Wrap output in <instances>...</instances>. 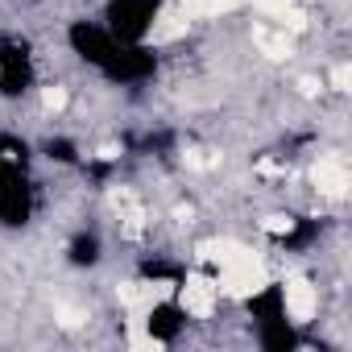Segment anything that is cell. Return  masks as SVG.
Here are the masks:
<instances>
[{"label":"cell","instance_id":"1","mask_svg":"<svg viewBox=\"0 0 352 352\" xmlns=\"http://www.w3.org/2000/svg\"><path fill=\"white\" fill-rule=\"evenodd\" d=\"M162 5L166 0H108L100 21L116 42H145L153 21L162 17Z\"/></svg>","mask_w":352,"mask_h":352},{"label":"cell","instance_id":"2","mask_svg":"<svg viewBox=\"0 0 352 352\" xmlns=\"http://www.w3.org/2000/svg\"><path fill=\"white\" fill-rule=\"evenodd\" d=\"M100 75L112 87H141V83H149L157 75V54L145 42H116L112 54L104 58Z\"/></svg>","mask_w":352,"mask_h":352},{"label":"cell","instance_id":"3","mask_svg":"<svg viewBox=\"0 0 352 352\" xmlns=\"http://www.w3.org/2000/svg\"><path fill=\"white\" fill-rule=\"evenodd\" d=\"M34 83H38L34 46L25 38H0V96L21 100L34 91Z\"/></svg>","mask_w":352,"mask_h":352},{"label":"cell","instance_id":"4","mask_svg":"<svg viewBox=\"0 0 352 352\" xmlns=\"http://www.w3.org/2000/svg\"><path fill=\"white\" fill-rule=\"evenodd\" d=\"M38 212L34 179L30 170H5L0 174V224L5 228H25Z\"/></svg>","mask_w":352,"mask_h":352},{"label":"cell","instance_id":"5","mask_svg":"<svg viewBox=\"0 0 352 352\" xmlns=\"http://www.w3.org/2000/svg\"><path fill=\"white\" fill-rule=\"evenodd\" d=\"M67 46H71V54H75L83 67L100 71V67H104V58L112 54L116 38L104 30V21H87V17H79V21H71V25H67Z\"/></svg>","mask_w":352,"mask_h":352},{"label":"cell","instance_id":"6","mask_svg":"<svg viewBox=\"0 0 352 352\" xmlns=\"http://www.w3.org/2000/svg\"><path fill=\"white\" fill-rule=\"evenodd\" d=\"M187 307L179 302V298H162V302H153L149 307V315H145V336L153 340V344H174L183 331H187Z\"/></svg>","mask_w":352,"mask_h":352},{"label":"cell","instance_id":"7","mask_svg":"<svg viewBox=\"0 0 352 352\" xmlns=\"http://www.w3.org/2000/svg\"><path fill=\"white\" fill-rule=\"evenodd\" d=\"M245 311H249L253 323H261V319H278V315H290V307H286V286H282V282H265L261 290H253V294L245 298Z\"/></svg>","mask_w":352,"mask_h":352},{"label":"cell","instance_id":"8","mask_svg":"<svg viewBox=\"0 0 352 352\" xmlns=\"http://www.w3.org/2000/svg\"><path fill=\"white\" fill-rule=\"evenodd\" d=\"M257 344H261L265 352H294V348L302 344V336H298V327L290 323V315H278V319H261V323H257Z\"/></svg>","mask_w":352,"mask_h":352},{"label":"cell","instance_id":"9","mask_svg":"<svg viewBox=\"0 0 352 352\" xmlns=\"http://www.w3.org/2000/svg\"><path fill=\"white\" fill-rule=\"evenodd\" d=\"M67 261H71L75 270H96V265L104 261V241H100V232L79 228V232L67 241Z\"/></svg>","mask_w":352,"mask_h":352},{"label":"cell","instance_id":"10","mask_svg":"<svg viewBox=\"0 0 352 352\" xmlns=\"http://www.w3.org/2000/svg\"><path fill=\"white\" fill-rule=\"evenodd\" d=\"M319 232H323V224H319V220L298 216V220H290V228H286V232H278V245H282L286 253H307V249L319 241Z\"/></svg>","mask_w":352,"mask_h":352},{"label":"cell","instance_id":"11","mask_svg":"<svg viewBox=\"0 0 352 352\" xmlns=\"http://www.w3.org/2000/svg\"><path fill=\"white\" fill-rule=\"evenodd\" d=\"M34 162V145L17 133H0V174L5 170H30Z\"/></svg>","mask_w":352,"mask_h":352},{"label":"cell","instance_id":"12","mask_svg":"<svg viewBox=\"0 0 352 352\" xmlns=\"http://www.w3.org/2000/svg\"><path fill=\"white\" fill-rule=\"evenodd\" d=\"M42 157H50L58 166H79L83 162V149H79L75 137H46L42 141Z\"/></svg>","mask_w":352,"mask_h":352},{"label":"cell","instance_id":"13","mask_svg":"<svg viewBox=\"0 0 352 352\" xmlns=\"http://www.w3.org/2000/svg\"><path fill=\"white\" fill-rule=\"evenodd\" d=\"M137 274H141L145 282H183V265H174V261H166V257H145V261L137 265Z\"/></svg>","mask_w":352,"mask_h":352}]
</instances>
